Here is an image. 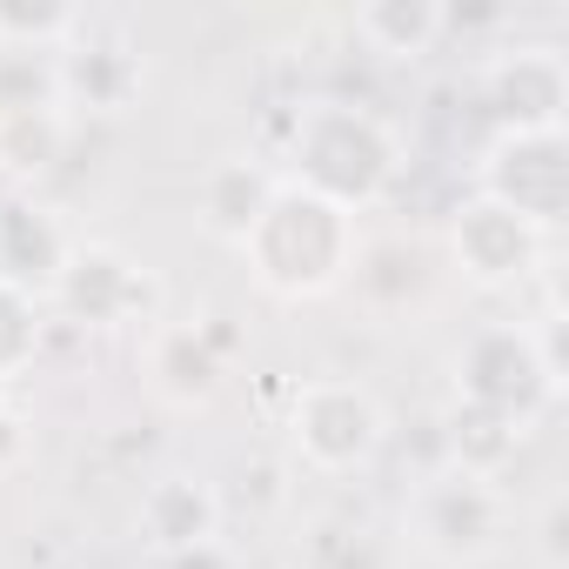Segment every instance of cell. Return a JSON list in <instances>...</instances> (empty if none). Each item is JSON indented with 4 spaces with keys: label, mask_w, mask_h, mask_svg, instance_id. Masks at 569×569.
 Masks as SVG:
<instances>
[{
    "label": "cell",
    "mask_w": 569,
    "mask_h": 569,
    "mask_svg": "<svg viewBox=\"0 0 569 569\" xmlns=\"http://www.w3.org/2000/svg\"><path fill=\"white\" fill-rule=\"evenodd\" d=\"M356 214H342L336 201L296 188V181H281L261 208V221L248 228L241 254H248V274L261 281V289L274 302H322L336 296L349 268H356Z\"/></svg>",
    "instance_id": "obj_1"
},
{
    "label": "cell",
    "mask_w": 569,
    "mask_h": 569,
    "mask_svg": "<svg viewBox=\"0 0 569 569\" xmlns=\"http://www.w3.org/2000/svg\"><path fill=\"white\" fill-rule=\"evenodd\" d=\"M402 174V134L362 108V101H309L289 128V174L322 201H336L342 214L376 208Z\"/></svg>",
    "instance_id": "obj_2"
},
{
    "label": "cell",
    "mask_w": 569,
    "mask_h": 569,
    "mask_svg": "<svg viewBox=\"0 0 569 569\" xmlns=\"http://www.w3.org/2000/svg\"><path fill=\"white\" fill-rule=\"evenodd\" d=\"M556 396H562V329H556V316L542 329L489 322L456 349V402L489 409V416L516 422L522 436H536V422L556 409Z\"/></svg>",
    "instance_id": "obj_3"
},
{
    "label": "cell",
    "mask_w": 569,
    "mask_h": 569,
    "mask_svg": "<svg viewBox=\"0 0 569 569\" xmlns=\"http://www.w3.org/2000/svg\"><path fill=\"white\" fill-rule=\"evenodd\" d=\"M389 442V409L356 376H316L289 402V449L316 476H362Z\"/></svg>",
    "instance_id": "obj_4"
},
{
    "label": "cell",
    "mask_w": 569,
    "mask_h": 569,
    "mask_svg": "<svg viewBox=\"0 0 569 569\" xmlns=\"http://www.w3.org/2000/svg\"><path fill=\"white\" fill-rule=\"evenodd\" d=\"M409 542L442 569H476L509 542V496L496 476L436 469L409 496Z\"/></svg>",
    "instance_id": "obj_5"
},
{
    "label": "cell",
    "mask_w": 569,
    "mask_h": 569,
    "mask_svg": "<svg viewBox=\"0 0 569 569\" xmlns=\"http://www.w3.org/2000/svg\"><path fill=\"white\" fill-rule=\"evenodd\" d=\"M476 194L549 234L569 214V141L562 134H496L476 161Z\"/></svg>",
    "instance_id": "obj_6"
},
{
    "label": "cell",
    "mask_w": 569,
    "mask_h": 569,
    "mask_svg": "<svg viewBox=\"0 0 569 569\" xmlns=\"http://www.w3.org/2000/svg\"><path fill=\"white\" fill-rule=\"evenodd\" d=\"M542 248H549L542 228H529L522 214H509V208H496L482 194H469L456 208V221H449V261H456V274L469 281V289H489V296L522 289V281L542 268Z\"/></svg>",
    "instance_id": "obj_7"
},
{
    "label": "cell",
    "mask_w": 569,
    "mask_h": 569,
    "mask_svg": "<svg viewBox=\"0 0 569 569\" xmlns=\"http://www.w3.org/2000/svg\"><path fill=\"white\" fill-rule=\"evenodd\" d=\"M54 302L81 329H128L154 309V274L108 241H74L68 268L54 274Z\"/></svg>",
    "instance_id": "obj_8"
},
{
    "label": "cell",
    "mask_w": 569,
    "mask_h": 569,
    "mask_svg": "<svg viewBox=\"0 0 569 569\" xmlns=\"http://www.w3.org/2000/svg\"><path fill=\"white\" fill-rule=\"evenodd\" d=\"M482 101L496 114V134H562L569 108V68L549 41L502 48L482 74Z\"/></svg>",
    "instance_id": "obj_9"
},
{
    "label": "cell",
    "mask_w": 569,
    "mask_h": 569,
    "mask_svg": "<svg viewBox=\"0 0 569 569\" xmlns=\"http://www.w3.org/2000/svg\"><path fill=\"white\" fill-rule=\"evenodd\" d=\"M48 81H54L61 114H68V108H74V114H128V108L141 101V88H148V68H141L134 41L94 34V28L81 21V34L54 54Z\"/></svg>",
    "instance_id": "obj_10"
},
{
    "label": "cell",
    "mask_w": 569,
    "mask_h": 569,
    "mask_svg": "<svg viewBox=\"0 0 569 569\" xmlns=\"http://www.w3.org/2000/svg\"><path fill=\"white\" fill-rule=\"evenodd\" d=\"M141 369H148V389L168 402V409H208L221 396V342L208 336V322H161L141 349Z\"/></svg>",
    "instance_id": "obj_11"
},
{
    "label": "cell",
    "mask_w": 569,
    "mask_h": 569,
    "mask_svg": "<svg viewBox=\"0 0 569 569\" xmlns=\"http://www.w3.org/2000/svg\"><path fill=\"white\" fill-rule=\"evenodd\" d=\"M74 254V234L61 228L54 208L14 194V201H0V281H14V289H54V274L68 268Z\"/></svg>",
    "instance_id": "obj_12"
},
{
    "label": "cell",
    "mask_w": 569,
    "mask_h": 569,
    "mask_svg": "<svg viewBox=\"0 0 569 569\" xmlns=\"http://www.w3.org/2000/svg\"><path fill=\"white\" fill-rule=\"evenodd\" d=\"M134 529L154 549H188V542H208L221 536V496L201 482V476H154L134 502Z\"/></svg>",
    "instance_id": "obj_13"
},
{
    "label": "cell",
    "mask_w": 569,
    "mask_h": 569,
    "mask_svg": "<svg viewBox=\"0 0 569 569\" xmlns=\"http://www.w3.org/2000/svg\"><path fill=\"white\" fill-rule=\"evenodd\" d=\"M274 188H281V174H268V168H261V161H248V154L214 161V168L201 174V188H194L201 228H208L214 241L241 248V241H248V228L261 221V208H268V194H274Z\"/></svg>",
    "instance_id": "obj_14"
},
{
    "label": "cell",
    "mask_w": 569,
    "mask_h": 569,
    "mask_svg": "<svg viewBox=\"0 0 569 569\" xmlns=\"http://www.w3.org/2000/svg\"><path fill=\"white\" fill-rule=\"evenodd\" d=\"M68 148V114L61 101H34V94H14L0 101V174L8 181H41Z\"/></svg>",
    "instance_id": "obj_15"
},
{
    "label": "cell",
    "mask_w": 569,
    "mask_h": 569,
    "mask_svg": "<svg viewBox=\"0 0 569 569\" xmlns=\"http://www.w3.org/2000/svg\"><path fill=\"white\" fill-rule=\"evenodd\" d=\"M449 34L442 0H362L356 8V41L382 61H422Z\"/></svg>",
    "instance_id": "obj_16"
},
{
    "label": "cell",
    "mask_w": 569,
    "mask_h": 569,
    "mask_svg": "<svg viewBox=\"0 0 569 569\" xmlns=\"http://www.w3.org/2000/svg\"><path fill=\"white\" fill-rule=\"evenodd\" d=\"M442 442H449V469H469V476H496V482H502L509 456H516L529 436H522L516 422L489 416V409L456 402V409H449V422H442Z\"/></svg>",
    "instance_id": "obj_17"
},
{
    "label": "cell",
    "mask_w": 569,
    "mask_h": 569,
    "mask_svg": "<svg viewBox=\"0 0 569 569\" xmlns=\"http://www.w3.org/2000/svg\"><path fill=\"white\" fill-rule=\"evenodd\" d=\"M81 8L68 0H0V48L8 54H61L81 34Z\"/></svg>",
    "instance_id": "obj_18"
},
{
    "label": "cell",
    "mask_w": 569,
    "mask_h": 569,
    "mask_svg": "<svg viewBox=\"0 0 569 569\" xmlns=\"http://www.w3.org/2000/svg\"><path fill=\"white\" fill-rule=\"evenodd\" d=\"M41 356V309L28 289H14V281H0V389H8L14 376H28Z\"/></svg>",
    "instance_id": "obj_19"
},
{
    "label": "cell",
    "mask_w": 569,
    "mask_h": 569,
    "mask_svg": "<svg viewBox=\"0 0 569 569\" xmlns=\"http://www.w3.org/2000/svg\"><path fill=\"white\" fill-rule=\"evenodd\" d=\"M148 569H241V562L221 536H208V542H188V549H154Z\"/></svg>",
    "instance_id": "obj_20"
},
{
    "label": "cell",
    "mask_w": 569,
    "mask_h": 569,
    "mask_svg": "<svg viewBox=\"0 0 569 569\" xmlns=\"http://www.w3.org/2000/svg\"><path fill=\"white\" fill-rule=\"evenodd\" d=\"M21 449H28V422H21L14 409H0V469H8Z\"/></svg>",
    "instance_id": "obj_21"
}]
</instances>
